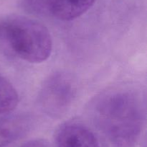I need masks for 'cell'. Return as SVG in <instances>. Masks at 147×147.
I'll list each match as a JSON object with an SVG mask.
<instances>
[{
	"label": "cell",
	"instance_id": "1",
	"mask_svg": "<svg viewBox=\"0 0 147 147\" xmlns=\"http://www.w3.org/2000/svg\"><path fill=\"white\" fill-rule=\"evenodd\" d=\"M93 122L116 147H133L143 128L144 112L139 94L117 88L97 97L90 107Z\"/></svg>",
	"mask_w": 147,
	"mask_h": 147
},
{
	"label": "cell",
	"instance_id": "2",
	"mask_svg": "<svg viewBox=\"0 0 147 147\" xmlns=\"http://www.w3.org/2000/svg\"><path fill=\"white\" fill-rule=\"evenodd\" d=\"M53 40L47 27L20 15L0 18V52L24 61L39 63L49 59Z\"/></svg>",
	"mask_w": 147,
	"mask_h": 147
},
{
	"label": "cell",
	"instance_id": "3",
	"mask_svg": "<svg viewBox=\"0 0 147 147\" xmlns=\"http://www.w3.org/2000/svg\"><path fill=\"white\" fill-rule=\"evenodd\" d=\"M74 78L65 72L50 75L42 86L38 102L42 110L52 118H60L71 108L77 96Z\"/></svg>",
	"mask_w": 147,
	"mask_h": 147
},
{
	"label": "cell",
	"instance_id": "4",
	"mask_svg": "<svg viewBox=\"0 0 147 147\" xmlns=\"http://www.w3.org/2000/svg\"><path fill=\"white\" fill-rule=\"evenodd\" d=\"M57 147H100L95 134L87 126L77 122L63 125L56 135Z\"/></svg>",
	"mask_w": 147,
	"mask_h": 147
},
{
	"label": "cell",
	"instance_id": "5",
	"mask_svg": "<svg viewBox=\"0 0 147 147\" xmlns=\"http://www.w3.org/2000/svg\"><path fill=\"white\" fill-rule=\"evenodd\" d=\"M32 125V118L17 114L0 118V147H8L24 136Z\"/></svg>",
	"mask_w": 147,
	"mask_h": 147
},
{
	"label": "cell",
	"instance_id": "6",
	"mask_svg": "<svg viewBox=\"0 0 147 147\" xmlns=\"http://www.w3.org/2000/svg\"><path fill=\"white\" fill-rule=\"evenodd\" d=\"M96 0H47V10L62 21H71L86 13Z\"/></svg>",
	"mask_w": 147,
	"mask_h": 147
},
{
	"label": "cell",
	"instance_id": "7",
	"mask_svg": "<svg viewBox=\"0 0 147 147\" xmlns=\"http://www.w3.org/2000/svg\"><path fill=\"white\" fill-rule=\"evenodd\" d=\"M19 101L15 88L0 74V114L12 112L18 105Z\"/></svg>",
	"mask_w": 147,
	"mask_h": 147
},
{
	"label": "cell",
	"instance_id": "8",
	"mask_svg": "<svg viewBox=\"0 0 147 147\" xmlns=\"http://www.w3.org/2000/svg\"><path fill=\"white\" fill-rule=\"evenodd\" d=\"M26 4L34 10H47V0H26Z\"/></svg>",
	"mask_w": 147,
	"mask_h": 147
},
{
	"label": "cell",
	"instance_id": "9",
	"mask_svg": "<svg viewBox=\"0 0 147 147\" xmlns=\"http://www.w3.org/2000/svg\"><path fill=\"white\" fill-rule=\"evenodd\" d=\"M19 147H49V145L45 140L34 139L27 141Z\"/></svg>",
	"mask_w": 147,
	"mask_h": 147
}]
</instances>
